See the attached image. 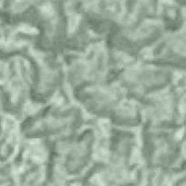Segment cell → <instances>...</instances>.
<instances>
[{
	"instance_id": "7a4b0ae2",
	"label": "cell",
	"mask_w": 186,
	"mask_h": 186,
	"mask_svg": "<svg viewBox=\"0 0 186 186\" xmlns=\"http://www.w3.org/2000/svg\"><path fill=\"white\" fill-rule=\"evenodd\" d=\"M19 32L26 34H31V35H35L38 34V30L33 26L28 25V24H20L17 28Z\"/></svg>"
},
{
	"instance_id": "6da1fadb",
	"label": "cell",
	"mask_w": 186,
	"mask_h": 186,
	"mask_svg": "<svg viewBox=\"0 0 186 186\" xmlns=\"http://www.w3.org/2000/svg\"><path fill=\"white\" fill-rule=\"evenodd\" d=\"M30 0H14V3L11 7L14 13H21L28 7Z\"/></svg>"
},
{
	"instance_id": "3957f363",
	"label": "cell",
	"mask_w": 186,
	"mask_h": 186,
	"mask_svg": "<svg viewBox=\"0 0 186 186\" xmlns=\"http://www.w3.org/2000/svg\"><path fill=\"white\" fill-rule=\"evenodd\" d=\"M80 20H81V17H80L79 15H75L74 16V17H71L69 22H68V32H75L77 26L79 24Z\"/></svg>"
},
{
	"instance_id": "277c9868",
	"label": "cell",
	"mask_w": 186,
	"mask_h": 186,
	"mask_svg": "<svg viewBox=\"0 0 186 186\" xmlns=\"http://www.w3.org/2000/svg\"><path fill=\"white\" fill-rule=\"evenodd\" d=\"M40 11H41L42 15L46 17H51L54 12L53 7H52L51 5L48 4H45L44 5H42V7L40 8Z\"/></svg>"
}]
</instances>
